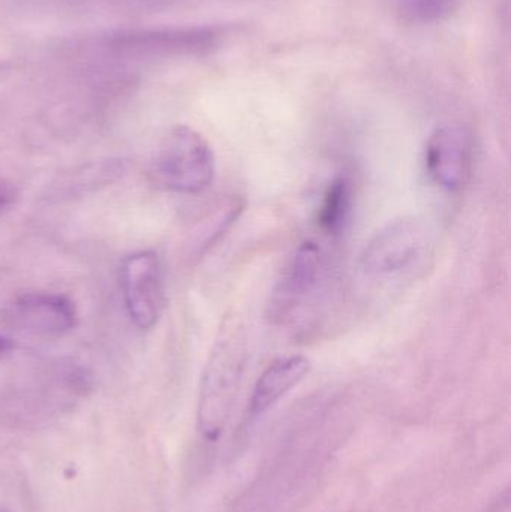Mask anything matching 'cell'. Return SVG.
Segmentation results:
<instances>
[{
  "label": "cell",
  "instance_id": "obj_4",
  "mask_svg": "<svg viewBox=\"0 0 511 512\" xmlns=\"http://www.w3.org/2000/svg\"><path fill=\"white\" fill-rule=\"evenodd\" d=\"M327 255L314 240H306L282 268L269 301L267 318L273 324L293 321L294 316L311 303L327 277Z\"/></svg>",
  "mask_w": 511,
  "mask_h": 512
},
{
  "label": "cell",
  "instance_id": "obj_6",
  "mask_svg": "<svg viewBox=\"0 0 511 512\" xmlns=\"http://www.w3.org/2000/svg\"><path fill=\"white\" fill-rule=\"evenodd\" d=\"M473 135L462 125H444L429 135L425 168L429 179L447 192H459L470 180Z\"/></svg>",
  "mask_w": 511,
  "mask_h": 512
},
{
  "label": "cell",
  "instance_id": "obj_7",
  "mask_svg": "<svg viewBox=\"0 0 511 512\" xmlns=\"http://www.w3.org/2000/svg\"><path fill=\"white\" fill-rule=\"evenodd\" d=\"M9 324L35 337H60L74 330L77 310L65 295L35 292L17 298L6 310Z\"/></svg>",
  "mask_w": 511,
  "mask_h": 512
},
{
  "label": "cell",
  "instance_id": "obj_11",
  "mask_svg": "<svg viewBox=\"0 0 511 512\" xmlns=\"http://www.w3.org/2000/svg\"><path fill=\"white\" fill-rule=\"evenodd\" d=\"M399 11L417 23H435L449 17L461 0H396Z\"/></svg>",
  "mask_w": 511,
  "mask_h": 512
},
{
  "label": "cell",
  "instance_id": "obj_1",
  "mask_svg": "<svg viewBox=\"0 0 511 512\" xmlns=\"http://www.w3.org/2000/svg\"><path fill=\"white\" fill-rule=\"evenodd\" d=\"M246 354L242 325L236 319H225L201 378L198 429L206 441H218L230 420L242 384Z\"/></svg>",
  "mask_w": 511,
  "mask_h": 512
},
{
  "label": "cell",
  "instance_id": "obj_5",
  "mask_svg": "<svg viewBox=\"0 0 511 512\" xmlns=\"http://www.w3.org/2000/svg\"><path fill=\"white\" fill-rule=\"evenodd\" d=\"M122 291L132 322L140 330H152L167 301L164 268L156 252H135L123 261Z\"/></svg>",
  "mask_w": 511,
  "mask_h": 512
},
{
  "label": "cell",
  "instance_id": "obj_10",
  "mask_svg": "<svg viewBox=\"0 0 511 512\" xmlns=\"http://www.w3.org/2000/svg\"><path fill=\"white\" fill-rule=\"evenodd\" d=\"M354 189L348 177L338 176L330 182L318 210V225L329 236H341L353 212Z\"/></svg>",
  "mask_w": 511,
  "mask_h": 512
},
{
  "label": "cell",
  "instance_id": "obj_3",
  "mask_svg": "<svg viewBox=\"0 0 511 512\" xmlns=\"http://www.w3.org/2000/svg\"><path fill=\"white\" fill-rule=\"evenodd\" d=\"M432 248V233L422 219L407 216L384 225L360 254L363 274L372 279L401 276L419 265Z\"/></svg>",
  "mask_w": 511,
  "mask_h": 512
},
{
  "label": "cell",
  "instance_id": "obj_12",
  "mask_svg": "<svg viewBox=\"0 0 511 512\" xmlns=\"http://www.w3.org/2000/svg\"><path fill=\"white\" fill-rule=\"evenodd\" d=\"M18 189L14 183L0 177V215L9 212L17 204Z\"/></svg>",
  "mask_w": 511,
  "mask_h": 512
},
{
  "label": "cell",
  "instance_id": "obj_2",
  "mask_svg": "<svg viewBox=\"0 0 511 512\" xmlns=\"http://www.w3.org/2000/svg\"><path fill=\"white\" fill-rule=\"evenodd\" d=\"M216 162L206 138L189 128L171 129L150 162L152 182L174 194L197 195L215 179Z\"/></svg>",
  "mask_w": 511,
  "mask_h": 512
},
{
  "label": "cell",
  "instance_id": "obj_13",
  "mask_svg": "<svg viewBox=\"0 0 511 512\" xmlns=\"http://www.w3.org/2000/svg\"><path fill=\"white\" fill-rule=\"evenodd\" d=\"M12 348H14L12 340L8 339V337L0 336V354H5V352L11 351Z\"/></svg>",
  "mask_w": 511,
  "mask_h": 512
},
{
  "label": "cell",
  "instance_id": "obj_9",
  "mask_svg": "<svg viewBox=\"0 0 511 512\" xmlns=\"http://www.w3.org/2000/svg\"><path fill=\"white\" fill-rule=\"evenodd\" d=\"M311 372V361L305 355L293 354L276 358L255 382L249 402L254 417L266 414L285 394L296 388Z\"/></svg>",
  "mask_w": 511,
  "mask_h": 512
},
{
  "label": "cell",
  "instance_id": "obj_8",
  "mask_svg": "<svg viewBox=\"0 0 511 512\" xmlns=\"http://www.w3.org/2000/svg\"><path fill=\"white\" fill-rule=\"evenodd\" d=\"M219 38L221 32L215 27H191L123 33L113 39V45L119 50L141 54H200L212 50Z\"/></svg>",
  "mask_w": 511,
  "mask_h": 512
},
{
  "label": "cell",
  "instance_id": "obj_14",
  "mask_svg": "<svg viewBox=\"0 0 511 512\" xmlns=\"http://www.w3.org/2000/svg\"><path fill=\"white\" fill-rule=\"evenodd\" d=\"M0 512H9V511H6V510H3V508H0Z\"/></svg>",
  "mask_w": 511,
  "mask_h": 512
}]
</instances>
